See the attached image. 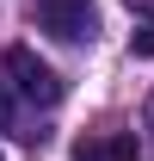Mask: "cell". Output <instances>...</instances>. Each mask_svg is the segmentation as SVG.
I'll list each match as a JSON object with an SVG mask.
<instances>
[{"instance_id": "3", "label": "cell", "mask_w": 154, "mask_h": 161, "mask_svg": "<svg viewBox=\"0 0 154 161\" xmlns=\"http://www.w3.org/2000/svg\"><path fill=\"white\" fill-rule=\"evenodd\" d=\"M74 161H136V136L130 130H93L74 142Z\"/></svg>"}, {"instance_id": "4", "label": "cell", "mask_w": 154, "mask_h": 161, "mask_svg": "<svg viewBox=\"0 0 154 161\" xmlns=\"http://www.w3.org/2000/svg\"><path fill=\"white\" fill-rule=\"evenodd\" d=\"M130 56H154V19L142 31H130Z\"/></svg>"}, {"instance_id": "1", "label": "cell", "mask_w": 154, "mask_h": 161, "mask_svg": "<svg viewBox=\"0 0 154 161\" xmlns=\"http://www.w3.org/2000/svg\"><path fill=\"white\" fill-rule=\"evenodd\" d=\"M31 19H37V31H49L62 43H86L99 31V6L93 0H37Z\"/></svg>"}, {"instance_id": "5", "label": "cell", "mask_w": 154, "mask_h": 161, "mask_svg": "<svg viewBox=\"0 0 154 161\" xmlns=\"http://www.w3.org/2000/svg\"><path fill=\"white\" fill-rule=\"evenodd\" d=\"M13 124V99H6V87H0V130Z\"/></svg>"}, {"instance_id": "6", "label": "cell", "mask_w": 154, "mask_h": 161, "mask_svg": "<svg viewBox=\"0 0 154 161\" xmlns=\"http://www.w3.org/2000/svg\"><path fill=\"white\" fill-rule=\"evenodd\" d=\"M130 13H142V19H154V0H123Z\"/></svg>"}, {"instance_id": "2", "label": "cell", "mask_w": 154, "mask_h": 161, "mask_svg": "<svg viewBox=\"0 0 154 161\" xmlns=\"http://www.w3.org/2000/svg\"><path fill=\"white\" fill-rule=\"evenodd\" d=\"M6 75H13V87H19L31 105H56L62 99V75L31 50V43H13V50H6Z\"/></svg>"}]
</instances>
